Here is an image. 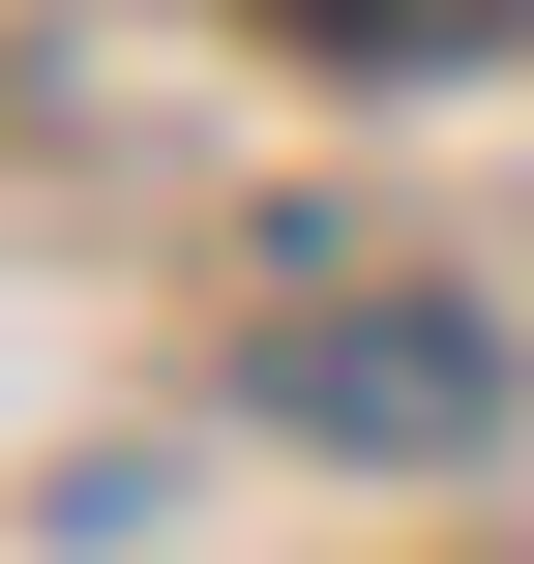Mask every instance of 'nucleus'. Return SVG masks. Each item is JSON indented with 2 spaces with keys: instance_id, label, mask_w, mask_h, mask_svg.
Segmentation results:
<instances>
[{
  "instance_id": "obj_1",
  "label": "nucleus",
  "mask_w": 534,
  "mask_h": 564,
  "mask_svg": "<svg viewBox=\"0 0 534 564\" xmlns=\"http://www.w3.org/2000/svg\"><path fill=\"white\" fill-rule=\"evenodd\" d=\"M297 30H357V59H446V30H534V0H297Z\"/></svg>"
}]
</instances>
